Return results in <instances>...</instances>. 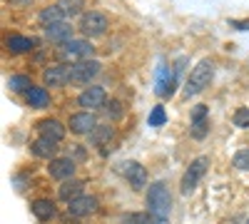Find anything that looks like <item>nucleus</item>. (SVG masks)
Returning <instances> with one entry per match:
<instances>
[{
    "label": "nucleus",
    "instance_id": "f257e3e1",
    "mask_svg": "<svg viewBox=\"0 0 249 224\" xmlns=\"http://www.w3.org/2000/svg\"><path fill=\"white\" fill-rule=\"evenodd\" d=\"M147 212L152 217H170V209H172V192L164 182H152L147 187Z\"/></svg>",
    "mask_w": 249,
    "mask_h": 224
},
{
    "label": "nucleus",
    "instance_id": "f03ea898",
    "mask_svg": "<svg viewBox=\"0 0 249 224\" xmlns=\"http://www.w3.org/2000/svg\"><path fill=\"white\" fill-rule=\"evenodd\" d=\"M95 55V48L90 43V37H80V40H68V43H62L57 48V57L62 63H80V60H90Z\"/></svg>",
    "mask_w": 249,
    "mask_h": 224
},
{
    "label": "nucleus",
    "instance_id": "7ed1b4c3",
    "mask_svg": "<svg viewBox=\"0 0 249 224\" xmlns=\"http://www.w3.org/2000/svg\"><path fill=\"white\" fill-rule=\"evenodd\" d=\"M214 77V65L210 63V60H202V63H197V68H192L190 77H187L184 83V95L192 97V95H199L204 87H210Z\"/></svg>",
    "mask_w": 249,
    "mask_h": 224
},
{
    "label": "nucleus",
    "instance_id": "20e7f679",
    "mask_svg": "<svg viewBox=\"0 0 249 224\" xmlns=\"http://www.w3.org/2000/svg\"><path fill=\"white\" fill-rule=\"evenodd\" d=\"M110 28V20L105 13H100V10H90V13H82L80 15V33L85 35V37H102L107 33Z\"/></svg>",
    "mask_w": 249,
    "mask_h": 224
},
{
    "label": "nucleus",
    "instance_id": "39448f33",
    "mask_svg": "<svg viewBox=\"0 0 249 224\" xmlns=\"http://www.w3.org/2000/svg\"><path fill=\"white\" fill-rule=\"evenodd\" d=\"M102 65L97 63V60H80V63H72L70 65V83L75 85H90L92 80L100 75Z\"/></svg>",
    "mask_w": 249,
    "mask_h": 224
},
{
    "label": "nucleus",
    "instance_id": "423d86ee",
    "mask_svg": "<svg viewBox=\"0 0 249 224\" xmlns=\"http://www.w3.org/2000/svg\"><path fill=\"white\" fill-rule=\"evenodd\" d=\"M207 167H210V157H197V159H192L190 162V167H187V172H184V177H182V194H190L195 187H197V182L207 174Z\"/></svg>",
    "mask_w": 249,
    "mask_h": 224
},
{
    "label": "nucleus",
    "instance_id": "0eeeda50",
    "mask_svg": "<svg viewBox=\"0 0 249 224\" xmlns=\"http://www.w3.org/2000/svg\"><path fill=\"white\" fill-rule=\"evenodd\" d=\"M120 170H122V177L130 182V187L132 190H144L147 187V170H144L140 162H135V159H127V162H122L120 165Z\"/></svg>",
    "mask_w": 249,
    "mask_h": 224
},
{
    "label": "nucleus",
    "instance_id": "6e6552de",
    "mask_svg": "<svg viewBox=\"0 0 249 224\" xmlns=\"http://www.w3.org/2000/svg\"><path fill=\"white\" fill-rule=\"evenodd\" d=\"M70 83V65L68 63H57L43 70V85L45 87H62Z\"/></svg>",
    "mask_w": 249,
    "mask_h": 224
},
{
    "label": "nucleus",
    "instance_id": "1a4fd4ad",
    "mask_svg": "<svg viewBox=\"0 0 249 224\" xmlns=\"http://www.w3.org/2000/svg\"><path fill=\"white\" fill-rule=\"evenodd\" d=\"M190 135L195 139H204L207 135H210V107H207V105L192 107V127H190Z\"/></svg>",
    "mask_w": 249,
    "mask_h": 224
},
{
    "label": "nucleus",
    "instance_id": "9d476101",
    "mask_svg": "<svg viewBox=\"0 0 249 224\" xmlns=\"http://www.w3.org/2000/svg\"><path fill=\"white\" fill-rule=\"evenodd\" d=\"M97 125V120L92 115V110H85V112H75L70 115V122H68V127L72 135H90Z\"/></svg>",
    "mask_w": 249,
    "mask_h": 224
},
{
    "label": "nucleus",
    "instance_id": "9b49d317",
    "mask_svg": "<svg viewBox=\"0 0 249 224\" xmlns=\"http://www.w3.org/2000/svg\"><path fill=\"white\" fill-rule=\"evenodd\" d=\"M95 209H97V199L90 197V194H80V197H75L72 202H68V214L75 217V219L90 217Z\"/></svg>",
    "mask_w": 249,
    "mask_h": 224
},
{
    "label": "nucleus",
    "instance_id": "f8f14e48",
    "mask_svg": "<svg viewBox=\"0 0 249 224\" xmlns=\"http://www.w3.org/2000/svg\"><path fill=\"white\" fill-rule=\"evenodd\" d=\"M48 174L53 179H57V182H65V179L75 177V159H70V157H55V159H50Z\"/></svg>",
    "mask_w": 249,
    "mask_h": 224
},
{
    "label": "nucleus",
    "instance_id": "ddd939ff",
    "mask_svg": "<svg viewBox=\"0 0 249 224\" xmlns=\"http://www.w3.org/2000/svg\"><path fill=\"white\" fill-rule=\"evenodd\" d=\"M105 100H107L105 90L92 85V87H85V90L77 95V105L80 107H88V110H100L102 105H105Z\"/></svg>",
    "mask_w": 249,
    "mask_h": 224
},
{
    "label": "nucleus",
    "instance_id": "4468645a",
    "mask_svg": "<svg viewBox=\"0 0 249 224\" xmlns=\"http://www.w3.org/2000/svg\"><path fill=\"white\" fill-rule=\"evenodd\" d=\"M45 37L50 40V43H57V45L72 40V25H70V20H60V23L45 25Z\"/></svg>",
    "mask_w": 249,
    "mask_h": 224
},
{
    "label": "nucleus",
    "instance_id": "2eb2a0df",
    "mask_svg": "<svg viewBox=\"0 0 249 224\" xmlns=\"http://www.w3.org/2000/svg\"><path fill=\"white\" fill-rule=\"evenodd\" d=\"M177 75H179V72H177V70H170V68L160 70L155 92H157L160 97H172V95H175V87H177Z\"/></svg>",
    "mask_w": 249,
    "mask_h": 224
},
{
    "label": "nucleus",
    "instance_id": "dca6fc26",
    "mask_svg": "<svg viewBox=\"0 0 249 224\" xmlns=\"http://www.w3.org/2000/svg\"><path fill=\"white\" fill-rule=\"evenodd\" d=\"M30 152H33L35 157H40V159H55V155H57V142L40 135L33 145H30Z\"/></svg>",
    "mask_w": 249,
    "mask_h": 224
},
{
    "label": "nucleus",
    "instance_id": "f3484780",
    "mask_svg": "<svg viewBox=\"0 0 249 224\" xmlns=\"http://www.w3.org/2000/svg\"><path fill=\"white\" fill-rule=\"evenodd\" d=\"M82 192H85V182H82V179H75V177L65 179V182H62V185L57 187V197H60L62 202H72V199L80 197Z\"/></svg>",
    "mask_w": 249,
    "mask_h": 224
},
{
    "label": "nucleus",
    "instance_id": "a211bd4d",
    "mask_svg": "<svg viewBox=\"0 0 249 224\" xmlns=\"http://www.w3.org/2000/svg\"><path fill=\"white\" fill-rule=\"evenodd\" d=\"M35 127H37V132L43 137L55 139V142H60L62 137H65V132H68V127H62V122H57V120H40Z\"/></svg>",
    "mask_w": 249,
    "mask_h": 224
},
{
    "label": "nucleus",
    "instance_id": "6ab92c4d",
    "mask_svg": "<svg viewBox=\"0 0 249 224\" xmlns=\"http://www.w3.org/2000/svg\"><path fill=\"white\" fill-rule=\"evenodd\" d=\"M5 48L10 52H15V55H23V52H30L35 48V40L33 37H25V35H8Z\"/></svg>",
    "mask_w": 249,
    "mask_h": 224
},
{
    "label": "nucleus",
    "instance_id": "aec40b11",
    "mask_svg": "<svg viewBox=\"0 0 249 224\" xmlns=\"http://www.w3.org/2000/svg\"><path fill=\"white\" fill-rule=\"evenodd\" d=\"M25 103L30 105V107H35V110H45L48 105H50V95H48V90L45 87H30L28 92H25Z\"/></svg>",
    "mask_w": 249,
    "mask_h": 224
},
{
    "label": "nucleus",
    "instance_id": "412c9836",
    "mask_svg": "<svg viewBox=\"0 0 249 224\" xmlns=\"http://www.w3.org/2000/svg\"><path fill=\"white\" fill-rule=\"evenodd\" d=\"M112 137H115V127H112V125H95V130L90 132V145H92V147L110 145Z\"/></svg>",
    "mask_w": 249,
    "mask_h": 224
},
{
    "label": "nucleus",
    "instance_id": "4be33fe9",
    "mask_svg": "<svg viewBox=\"0 0 249 224\" xmlns=\"http://www.w3.org/2000/svg\"><path fill=\"white\" fill-rule=\"evenodd\" d=\"M33 214L40 219V222H50L55 219V202L53 199H35L33 202Z\"/></svg>",
    "mask_w": 249,
    "mask_h": 224
},
{
    "label": "nucleus",
    "instance_id": "5701e85b",
    "mask_svg": "<svg viewBox=\"0 0 249 224\" xmlns=\"http://www.w3.org/2000/svg\"><path fill=\"white\" fill-rule=\"evenodd\" d=\"M37 20H40V25L45 28V25L60 23V20H68V15H65V10H62L60 5H50V8H43V10H40Z\"/></svg>",
    "mask_w": 249,
    "mask_h": 224
},
{
    "label": "nucleus",
    "instance_id": "b1692460",
    "mask_svg": "<svg viewBox=\"0 0 249 224\" xmlns=\"http://www.w3.org/2000/svg\"><path fill=\"white\" fill-rule=\"evenodd\" d=\"M8 87H10L13 92H28V90L33 87V80H30L28 75H13V77L8 80Z\"/></svg>",
    "mask_w": 249,
    "mask_h": 224
},
{
    "label": "nucleus",
    "instance_id": "393cba45",
    "mask_svg": "<svg viewBox=\"0 0 249 224\" xmlns=\"http://www.w3.org/2000/svg\"><path fill=\"white\" fill-rule=\"evenodd\" d=\"M62 10H65L68 17H75V15H82V8H85V0H60L57 3Z\"/></svg>",
    "mask_w": 249,
    "mask_h": 224
},
{
    "label": "nucleus",
    "instance_id": "a878e982",
    "mask_svg": "<svg viewBox=\"0 0 249 224\" xmlns=\"http://www.w3.org/2000/svg\"><path fill=\"white\" fill-rule=\"evenodd\" d=\"M152 214L150 212H132V214H124L120 219V224H150Z\"/></svg>",
    "mask_w": 249,
    "mask_h": 224
},
{
    "label": "nucleus",
    "instance_id": "bb28decb",
    "mask_svg": "<svg viewBox=\"0 0 249 224\" xmlns=\"http://www.w3.org/2000/svg\"><path fill=\"white\" fill-rule=\"evenodd\" d=\"M232 122L239 130H249V107H237L232 115Z\"/></svg>",
    "mask_w": 249,
    "mask_h": 224
},
{
    "label": "nucleus",
    "instance_id": "cd10ccee",
    "mask_svg": "<svg viewBox=\"0 0 249 224\" xmlns=\"http://www.w3.org/2000/svg\"><path fill=\"white\" fill-rule=\"evenodd\" d=\"M164 122H167V112H164V107L162 105L152 107V112H150V127H162Z\"/></svg>",
    "mask_w": 249,
    "mask_h": 224
},
{
    "label": "nucleus",
    "instance_id": "c85d7f7f",
    "mask_svg": "<svg viewBox=\"0 0 249 224\" xmlns=\"http://www.w3.org/2000/svg\"><path fill=\"white\" fill-rule=\"evenodd\" d=\"M232 165H234L237 170H242V172H247V170H249V147L239 150V152L232 157Z\"/></svg>",
    "mask_w": 249,
    "mask_h": 224
},
{
    "label": "nucleus",
    "instance_id": "c756f323",
    "mask_svg": "<svg viewBox=\"0 0 249 224\" xmlns=\"http://www.w3.org/2000/svg\"><path fill=\"white\" fill-rule=\"evenodd\" d=\"M105 110H107V115H110L112 120H120V117H122V105L117 103V100H110V105H107Z\"/></svg>",
    "mask_w": 249,
    "mask_h": 224
},
{
    "label": "nucleus",
    "instance_id": "7c9ffc66",
    "mask_svg": "<svg viewBox=\"0 0 249 224\" xmlns=\"http://www.w3.org/2000/svg\"><path fill=\"white\" fill-rule=\"evenodd\" d=\"M230 25L237 28V30H249V20H232Z\"/></svg>",
    "mask_w": 249,
    "mask_h": 224
},
{
    "label": "nucleus",
    "instance_id": "2f4dec72",
    "mask_svg": "<svg viewBox=\"0 0 249 224\" xmlns=\"http://www.w3.org/2000/svg\"><path fill=\"white\" fill-rule=\"evenodd\" d=\"M150 224H170V219H167V217H152Z\"/></svg>",
    "mask_w": 249,
    "mask_h": 224
},
{
    "label": "nucleus",
    "instance_id": "473e14b6",
    "mask_svg": "<svg viewBox=\"0 0 249 224\" xmlns=\"http://www.w3.org/2000/svg\"><path fill=\"white\" fill-rule=\"evenodd\" d=\"M10 3H13V5H18V8H23V5H30L33 0H10Z\"/></svg>",
    "mask_w": 249,
    "mask_h": 224
},
{
    "label": "nucleus",
    "instance_id": "72a5a7b5",
    "mask_svg": "<svg viewBox=\"0 0 249 224\" xmlns=\"http://www.w3.org/2000/svg\"><path fill=\"white\" fill-rule=\"evenodd\" d=\"M247 224H249V222H247Z\"/></svg>",
    "mask_w": 249,
    "mask_h": 224
}]
</instances>
